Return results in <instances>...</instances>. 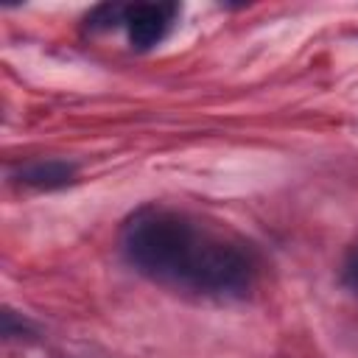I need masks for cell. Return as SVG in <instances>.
Here are the masks:
<instances>
[{
    "label": "cell",
    "instance_id": "3957f363",
    "mask_svg": "<svg viewBox=\"0 0 358 358\" xmlns=\"http://www.w3.org/2000/svg\"><path fill=\"white\" fill-rule=\"evenodd\" d=\"M78 168L76 162H67V159H34V162H25L14 179L25 187H34V190H59L64 185H70L76 179Z\"/></svg>",
    "mask_w": 358,
    "mask_h": 358
},
{
    "label": "cell",
    "instance_id": "277c9868",
    "mask_svg": "<svg viewBox=\"0 0 358 358\" xmlns=\"http://www.w3.org/2000/svg\"><path fill=\"white\" fill-rule=\"evenodd\" d=\"M123 17H126V6L103 3V6H98V8L90 11L87 25H90L92 31H95V28H109V25H115V22H123Z\"/></svg>",
    "mask_w": 358,
    "mask_h": 358
},
{
    "label": "cell",
    "instance_id": "6da1fadb",
    "mask_svg": "<svg viewBox=\"0 0 358 358\" xmlns=\"http://www.w3.org/2000/svg\"><path fill=\"white\" fill-rule=\"evenodd\" d=\"M120 252L143 277L213 299L243 296L257 271L241 238L159 204H145L126 218Z\"/></svg>",
    "mask_w": 358,
    "mask_h": 358
},
{
    "label": "cell",
    "instance_id": "5b68a950",
    "mask_svg": "<svg viewBox=\"0 0 358 358\" xmlns=\"http://www.w3.org/2000/svg\"><path fill=\"white\" fill-rule=\"evenodd\" d=\"M344 285L358 294V249H355V252L347 257V263H344Z\"/></svg>",
    "mask_w": 358,
    "mask_h": 358
},
{
    "label": "cell",
    "instance_id": "7a4b0ae2",
    "mask_svg": "<svg viewBox=\"0 0 358 358\" xmlns=\"http://www.w3.org/2000/svg\"><path fill=\"white\" fill-rule=\"evenodd\" d=\"M176 14H179L176 3H134V6H126L123 25H126L131 48L148 50L157 42H162V36L168 34Z\"/></svg>",
    "mask_w": 358,
    "mask_h": 358
}]
</instances>
